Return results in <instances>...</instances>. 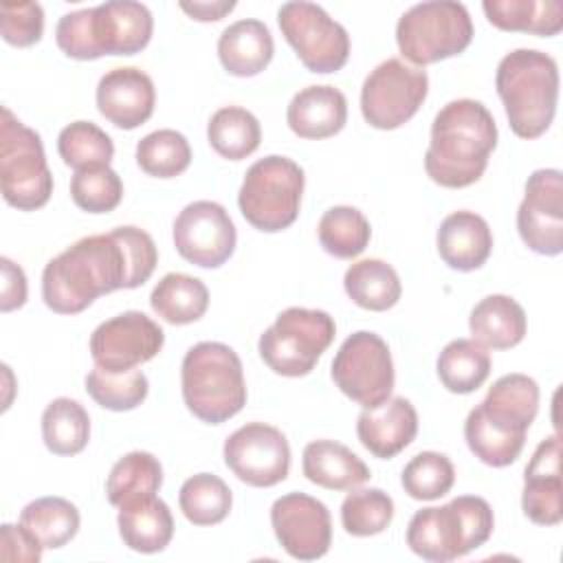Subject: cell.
Segmentation results:
<instances>
[{
    "label": "cell",
    "mask_w": 563,
    "mask_h": 563,
    "mask_svg": "<svg viewBox=\"0 0 563 563\" xmlns=\"http://www.w3.org/2000/svg\"><path fill=\"white\" fill-rule=\"evenodd\" d=\"M343 288L347 297L365 310L383 312L398 303L402 295V284L391 264L378 257H367L354 262L343 277Z\"/></svg>",
    "instance_id": "obj_30"
},
{
    "label": "cell",
    "mask_w": 563,
    "mask_h": 563,
    "mask_svg": "<svg viewBox=\"0 0 563 563\" xmlns=\"http://www.w3.org/2000/svg\"><path fill=\"white\" fill-rule=\"evenodd\" d=\"M152 310L172 325L198 321L209 308L207 286L187 273H167L150 295Z\"/></svg>",
    "instance_id": "obj_31"
},
{
    "label": "cell",
    "mask_w": 563,
    "mask_h": 563,
    "mask_svg": "<svg viewBox=\"0 0 563 563\" xmlns=\"http://www.w3.org/2000/svg\"><path fill=\"white\" fill-rule=\"evenodd\" d=\"M521 508L539 526H556L563 519L561 438L556 433L539 442L526 466Z\"/></svg>",
    "instance_id": "obj_20"
},
{
    "label": "cell",
    "mask_w": 563,
    "mask_h": 563,
    "mask_svg": "<svg viewBox=\"0 0 563 563\" xmlns=\"http://www.w3.org/2000/svg\"><path fill=\"white\" fill-rule=\"evenodd\" d=\"M165 343L163 328L145 312L128 310L95 328L90 356L106 372H130L152 361Z\"/></svg>",
    "instance_id": "obj_16"
},
{
    "label": "cell",
    "mask_w": 563,
    "mask_h": 563,
    "mask_svg": "<svg viewBox=\"0 0 563 563\" xmlns=\"http://www.w3.org/2000/svg\"><path fill=\"white\" fill-rule=\"evenodd\" d=\"M418 433L416 407L402 396H389L372 409H363L356 420L358 442L380 460H391L405 451Z\"/></svg>",
    "instance_id": "obj_22"
},
{
    "label": "cell",
    "mask_w": 563,
    "mask_h": 563,
    "mask_svg": "<svg viewBox=\"0 0 563 563\" xmlns=\"http://www.w3.org/2000/svg\"><path fill=\"white\" fill-rule=\"evenodd\" d=\"M471 40L473 20L466 7L453 0L413 4L396 24L398 51L418 68L460 55Z\"/></svg>",
    "instance_id": "obj_9"
},
{
    "label": "cell",
    "mask_w": 563,
    "mask_h": 563,
    "mask_svg": "<svg viewBox=\"0 0 563 563\" xmlns=\"http://www.w3.org/2000/svg\"><path fill=\"white\" fill-rule=\"evenodd\" d=\"M183 400L207 424H220L246 405L244 369L238 352L220 341H200L180 365Z\"/></svg>",
    "instance_id": "obj_6"
},
{
    "label": "cell",
    "mask_w": 563,
    "mask_h": 563,
    "mask_svg": "<svg viewBox=\"0 0 563 563\" xmlns=\"http://www.w3.org/2000/svg\"><path fill=\"white\" fill-rule=\"evenodd\" d=\"M330 374L334 385L363 409L385 402L396 378L387 343L369 330H358L341 343Z\"/></svg>",
    "instance_id": "obj_14"
},
{
    "label": "cell",
    "mask_w": 563,
    "mask_h": 563,
    "mask_svg": "<svg viewBox=\"0 0 563 563\" xmlns=\"http://www.w3.org/2000/svg\"><path fill=\"white\" fill-rule=\"evenodd\" d=\"M275 53V42L262 20L244 18L229 24L218 37V57L229 75L253 77L262 73Z\"/></svg>",
    "instance_id": "obj_26"
},
{
    "label": "cell",
    "mask_w": 563,
    "mask_h": 563,
    "mask_svg": "<svg viewBox=\"0 0 563 563\" xmlns=\"http://www.w3.org/2000/svg\"><path fill=\"white\" fill-rule=\"evenodd\" d=\"M271 526L279 545L297 561L321 559L332 543L330 510L317 497L288 493L273 501Z\"/></svg>",
    "instance_id": "obj_19"
},
{
    "label": "cell",
    "mask_w": 563,
    "mask_h": 563,
    "mask_svg": "<svg viewBox=\"0 0 563 563\" xmlns=\"http://www.w3.org/2000/svg\"><path fill=\"white\" fill-rule=\"evenodd\" d=\"M539 411V385L526 374H506L493 383L486 398L464 422L471 453L495 468L512 464L526 444V433Z\"/></svg>",
    "instance_id": "obj_3"
},
{
    "label": "cell",
    "mask_w": 563,
    "mask_h": 563,
    "mask_svg": "<svg viewBox=\"0 0 563 563\" xmlns=\"http://www.w3.org/2000/svg\"><path fill=\"white\" fill-rule=\"evenodd\" d=\"M427 92L429 77L424 68L411 66L400 57H389L363 81V119L376 130H396L420 110Z\"/></svg>",
    "instance_id": "obj_12"
},
{
    "label": "cell",
    "mask_w": 563,
    "mask_h": 563,
    "mask_svg": "<svg viewBox=\"0 0 563 563\" xmlns=\"http://www.w3.org/2000/svg\"><path fill=\"white\" fill-rule=\"evenodd\" d=\"M347 121L345 95L328 84L301 88L288 103L286 123L299 139H328Z\"/></svg>",
    "instance_id": "obj_24"
},
{
    "label": "cell",
    "mask_w": 563,
    "mask_h": 563,
    "mask_svg": "<svg viewBox=\"0 0 563 563\" xmlns=\"http://www.w3.org/2000/svg\"><path fill=\"white\" fill-rule=\"evenodd\" d=\"M156 103L152 77L136 66H119L108 70L97 84L99 112L121 130L143 125Z\"/></svg>",
    "instance_id": "obj_21"
},
{
    "label": "cell",
    "mask_w": 563,
    "mask_h": 563,
    "mask_svg": "<svg viewBox=\"0 0 563 563\" xmlns=\"http://www.w3.org/2000/svg\"><path fill=\"white\" fill-rule=\"evenodd\" d=\"M495 88L519 139H539L552 125L559 101V66L537 48H515L497 66Z\"/></svg>",
    "instance_id": "obj_5"
},
{
    "label": "cell",
    "mask_w": 563,
    "mask_h": 563,
    "mask_svg": "<svg viewBox=\"0 0 563 563\" xmlns=\"http://www.w3.org/2000/svg\"><path fill=\"white\" fill-rule=\"evenodd\" d=\"M20 523L42 548L57 550L77 534L81 517L77 506L64 497H40L22 508Z\"/></svg>",
    "instance_id": "obj_36"
},
{
    "label": "cell",
    "mask_w": 563,
    "mask_h": 563,
    "mask_svg": "<svg viewBox=\"0 0 563 563\" xmlns=\"http://www.w3.org/2000/svg\"><path fill=\"white\" fill-rule=\"evenodd\" d=\"M224 464L244 484L268 488L288 477L290 446L286 435L266 422H246L222 446Z\"/></svg>",
    "instance_id": "obj_15"
},
{
    "label": "cell",
    "mask_w": 563,
    "mask_h": 563,
    "mask_svg": "<svg viewBox=\"0 0 563 563\" xmlns=\"http://www.w3.org/2000/svg\"><path fill=\"white\" fill-rule=\"evenodd\" d=\"M0 189L4 202L20 211L44 207L53 194V174L40 134L7 106L0 121Z\"/></svg>",
    "instance_id": "obj_10"
},
{
    "label": "cell",
    "mask_w": 563,
    "mask_h": 563,
    "mask_svg": "<svg viewBox=\"0 0 563 563\" xmlns=\"http://www.w3.org/2000/svg\"><path fill=\"white\" fill-rule=\"evenodd\" d=\"M497 147V123L475 99L449 101L431 123L424 172L440 187L462 189L477 183Z\"/></svg>",
    "instance_id": "obj_2"
},
{
    "label": "cell",
    "mask_w": 563,
    "mask_h": 563,
    "mask_svg": "<svg viewBox=\"0 0 563 563\" xmlns=\"http://www.w3.org/2000/svg\"><path fill=\"white\" fill-rule=\"evenodd\" d=\"M321 249L339 260H352L365 251L372 238L369 220L350 205L330 207L317 227Z\"/></svg>",
    "instance_id": "obj_37"
},
{
    "label": "cell",
    "mask_w": 563,
    "mask_h": 563,
    "mask_svg": "<svg viewBox=\"0 0 563 563\" xmlns=\"http://www.w3.org/2000/svg\"><path fill=\"white\" fill-rule=\"evenodd\" d=\"M73 202L88 213H108L123 198V183L110 165L77 169L70 178Z\"/></svg>",
    "instance_id": "obj_44"
},
{
    "label": "cell",
    "mask_w": 563,
    "mask_h": 563,
    "mask_svg": "<svg viewBox=\"0 0 563 563\" xmlns=\"http://www.w3.org/2000/svg\"><path fill=\"white\" fill-rule=\"evenodd\" d=\"M336 325L325 310L286 308L260 336L262 361L279 376L299 378L314 369L321 354L334 341Z\"/></svg>",
    "instance_id": "obj_11"
},
{
    "label": "cell",
    "mask_w": 563,
    "mask_h": 563,
    "mask_svg": "<svg viewBox=\"0 0 563 563\" xmlns=\"http://www.w3.org/2000/svg\"><path fill=\"white\" fill-rule=\"evenodd\" d=\"M207 139L222 158L242 161L260 147L262 128L257 117L246 108L224 106L211 114Z\"/></svg>",
    "instance_id": "obj_33"
},
{
    "label": "cell",
    "mask_w": 563,
    "mask_h": 563,
    "mask_svg": "<svg viewBox=\"0 0 563 563\" xmlns=\"http://www.w3.org/2000/svg\"><path fill=\"white\" fill-rule=\"evenodd\" d=\"M57 152L62 161L77 169L110 165L114 156V143L92 121H73L57 136Z\"/></svg>",
    "instance_id": "obj_41"
},
{
    "label": "cell",
    "mask_w": 563,
    "mask_h": 563,
    "mask_svg": "<svg viewBox=\"0 0 563 563\" xmlns=\"http://www.w3.org/2000/svg\"><path fill=\"white\" fill-rule=\"evenodd\" d=\"M301 471L308 482L328 490H352L365 484L369 466L345 444L334 440H312L301 455Z\"/></svg>",
    "instance_id": "obj_25"
},
{
    "label": "cell",
    "mask_w": 563,
    "mask_h": 563,
    "mask_svg": "<svg viewBox=\"0 0 563 563\" xmlns=\"http://www.w3.org/2000/svg\"><path fill=\"white\" fill-rule=\"evenodd\" d=\"M117 526L123 543L141 554L163 552L174 537L172 510L156 495L119 506Z\"/></svg>",
    "instance_id": "obj_27"
},
{
    "label": "cell",
    "mask_w": 563,
    "mask_h": 563,
    "mask_svg": "<svg viewBox=\"0 0 563 563\" xmlns=\"http://www.w3.org/2000/svg\"><path fill=\"white\" fill-rule=\"evenodd\" d=\"M282 35L310 73L328 75L345 66L350 35L328 11L314 2H286L277 11Z\"/></svg>",
    "instance_id": "obj_13"
},
{
    "label": "cell",
    "mask_w": 563,
    "mask_h": 563,
    "mask_svg": "<svg viewBox=\"0 0 563 563\" xmlns=\"http://www.w3.org/2000/svg\"><path fill=\"white\" fill-rule=\"evenodd\" d=\"M163 484V466L147 451H130L114 462L106 482V495L112 506L156 495Z\"/></svg>",
    "instance_id": "obj_35"
},
{
    "label": "cell",
    "mask_w": 563,
    "mask_h": 563,
    "mask_svg": "<svg viewBox=\"0 0 563 563\" xmlns=\"http://www.w3.org/2000/svg\"><path fill=\"white\" fill-rule=\"evenodd\" d=\"M119 288H132V266L114 229L77 240L42 273V299L57 314H77Z\"/></svg>",
    "instance_id": "obj_1"
},
{
    "label": "cell",
    "mask_w": 563,
    "mask_h": 563,
    "mask_svg": "<svg viewBox=\"0 0 563 563\" xmlns=\"http://www.w3.org/2000/svg\"><path fill=\"white\" fill-rule=\"evenodd\" d=\"M488 22L501 31L552 37L563 29V4L559 0H484Z\"/></svg>",
    "instance_id": "obj_29"
},
{
    "label": "cell",
    "mask_w": 563,
    "mask_h": 563,
    "mask_svg": "<svg viewBox=\"0 0 563 563\" xmlns=\"http://www.w3.org/2000/svg\"><path fill=\"white\" fill-rule=\"evenodd\" d=\"M438 253L453 271H477L493 251V233L488 222L475 211L449 213L435 235Z\"/></svg>",
    "instance_id": "obj_23"
},
{
    "label": "cell",
    "mask_w": 563,
    "mask_h": 563,
    "mask_svg": "<svg viewBox=\"0 0 563 563\" xmlns=\"http://www.w3.org/2000/svg\"><path fill=\"white\" fill-rule=\"evenodd\" d=\"M400 484L411 499L433 501L453 488L455 468L444 453L422 451L405 464Z\"/></svg>",
    "instance_id": "obj_43"
},
{
    "label": "cell",
    "mask_w": 563,
    "mask_h": 563,
    "mask_svg": "<svg viewBox=\"0 0 563 563\" xmlns=\"http://www.w3.org/2000/svg\"><path fill=\"white\" fill-rule=\"evenodd\" d=\"M394 499L380 488H352L341 504V523L352 537H374L389 528Z\"/></svg>",
    "instance_id": "obj_42"
},
{
    "label": "cell",
    "mask_w": 563,
    "mask_h": 563,
    "mask_svg": "<svg viewBox=\"0 0 563 563\" xmlns=\"http://www.w3.org/2000/svg\"><path fill=\"white\" fill-rule=\"evenodd\" d=\"M303 180V169L292 158L264 156L246 169L238 191V207L255 229L266 233L284 231L299 216Z\"/></svg>",
    "instance_id": "obj_8"
},
{
    "label": "cell",
    "mask_w": 563,
    "mask_h": 563,
    "mask_svg": "<svg viewBox=\"0 0 563 563\" xmlns=\"http://www.w3.org/2000/svg\"><path fill=\"white\" fill-rule=\"evenodd\" d=\"M493 526V508L484 497L460 495L444 506L416 510L407 526V545L424 561L449 563L484 545Z\"/></svg>",
    "instance_id": "obj_7"
},
{
    "label": "cell",
    "mask_w": 563,
    "mask_h": 563,
    "mask_svg": "<svg viewBox=\"0 0 563 563\" xmlns=\"http://www.w3.org/2000/svg\"><path fill=\"white\" fill-rule=\"evenodd\" d=\"M42 543L22 526L2 523L0 530V556L4 561H22V563H37L42 559Z\"/></svg>",
    "instance_id": "obj_46"
},
{
    "label": "cell",
    "mask_w": 563,
    "mask_h": 563,
    "mask_svg": "<svg viewBox=\"0 0 563 563\" xmlns=\"http://www.w3.org/2000/svg\"><path fill=\"white\" fill-rule=\"evenodd\" d=\"M174 246L183 260L200 268L222 266L235 251V224L213 200L189 202L174 220Z\"/></svg>",
    "instance_id": "obj_17"
},
{
    "label": "cell",
    "mask_w": 563,
    "mask_h": 563,
    "mask_svg": "<svg viewBox=\"0 0 563 563\" xmlns=\"http://www.w3.org/2000/svg\"><path fill=\"white\" fill-rule=\"evenodd\" d=\"M2 40L11 46L24 48L42 40L44 9L40 2H2L0 4Z\"/></svg>",
    "instance_id": "obj_45"
},
{
    "label": "cell",
    "mask_w": 563,
    "mask_h": 563,
    "mask_svg": "<svg viewBox=\"0 0 563 563\" xmlns=\"http://www.w3.org/2000/svg\"><path fill=\"white\" fill-rule=\"evenodd\" d=\"M42 440L55 455H75L90 440V416L81 402L59 396L42 413Z\"/></svg>",
    "instance_id": "obj_34"
},
{
    "label": "cell",
    "mask_w": 563,
    "mask_h": 563,
    "mask_svg": "<svg viewBox=\"0 0 563 563\" xmlns=\"http://www.w3.org/2000/svg\"><path fill=\"white\" fill-rule=\"evenodd\" d=\"M517 231L523 244L539 255L563 251V174L537 169L526 180V194L517 209Z\"/></svg>",
    "instance_id": "obj_18"
},
{
    "label": "cell",
    "mask_w": 563,
    "mask_h": 563,
    "mask_svg": "<svg viewBox=\"0 0 563 563\" xmlns=\"http://www.w3.org/2000/svg\"><path fill=\"white\" fill-rule=\"evenodd\" d=\"M233 504L231 488L213 473H198L183 482L178 506L194 526H213L227 519Z\"/></svg>",
    "instance_id": "obj_38"
},
{
    "label": "cell",
    "mask_w": 563,
    "mask_h": 563,
    "mask_svg": "<svg viewBox=\"0 0 563 563\" xmlns=\"http://www.w3.org/2000/svg\"><path fill=\"white\" fill-rule=\"evenodd\" d=\"M86 391L88 396L103 409L110 411H130L136 409L150 391L147 376L141 369L130 372H106L95 365L86 374Z\"/></svg>",
    "instance_id": "obj_40"
},
{
    "label": "cell",
    "mask_w": 563,
    "mask_h": 563,
    "mask_svg": "<svg viewBox=\"0 0 563 563\" xmlns=\"http://www.w3.org/2000/svg\"><path fill=\"white\" fill-rule=\"evenodd\" d=\"M154 31L152 11L134 0H110L90 9L70 11L55 26L57 46L73 59L103 55H136Z\"/></svg>",
    "instance_id": "obj_4"
},
{
    "label": "cell",
    "mask_w": 563,
    "mask_h": 563,
    "mask_svg": "<svg viewBox=\"0 0 563 563\" xmlns=\"http://www.w3.org/2000/svg\"><path fill=\"white\" fill-rule=\"evenodd\" d=\"M2 266V290H0V310L11 312L22 308L26 301V275L9 257L0 260Z\"/></svg>",
    "instance_id": "obj_47"
},
{
    "label": "cell",
    "mask_w": 563,
    "mask_h": 563,
    "mask_svg": "<svg viewBox=\"0 0 563 563\" xmlns=\"http://www.w3.org/2000/svg\"><path fill=\"white\" fill-rule=\"evenodd\" d=\"M178 7L194 20L198 22H218L227 13L235 9V0H194V2H178Z\"/></svg>",
    "instance_id": "obj_48"
},
{
    "label": "cell",
    "mask_w": 563,
    "mask_h": 563,
    "mask_svg": "<svg viewBox=\"0 0 563 563\" xmlns=\"http://www.w3.org/2000/svg\"><path fill=\"white\" fill-rule=\"evenodd\" d=\"M139 167L154 178L180 176L191 163V147L185 134L163 128L145 134L136 143Z\"/></svg>",
    "instance_id": "obj_39"
},
{
    "label": "cell",
    "mask_w": 563,
    "mask_h": 563,
    "mask_svg": "<svg viewBox=\"0 0 563 563\" xmlns=\"http://www.w3.org/2000/svg\"><path fill=\"white\" fill-rule=\"evenodd\" d=\"M526 312L508 295H488L475 303L468 317V330L477 343L493 350H508L526 336Z\"/></svg>",
    "instance_id": "obj_28"
},
{
    "label": "cell",
    "mask_w": 563,
    "mask_h": 563,
    "mask_svg": "<svg viewBox=\"0 0 563 563\" xmlns=\"http://www.w3.org/2000/svg\"><path fill=\"white\" fill-rule=\"evenodd\" d=\"M440 383L453 394L479 389L490 374V354L475 339H455L444 345L435 363Z\"/></svg>",
    "instance_id": "obj_32"
}]
</instances>
